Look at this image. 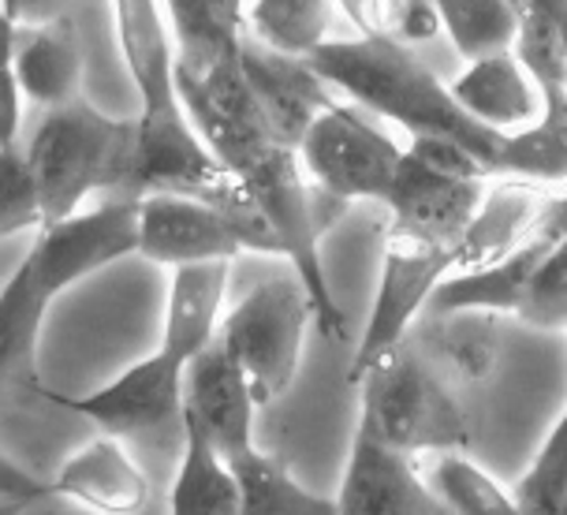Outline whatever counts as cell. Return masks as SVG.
<instances>
[{
	"label": "cell",
	"mask_w": 567,
	"mask_h": 515,
	"mask_svg": "<svg viewBox=\"0 0 567 515\" xmlns=\"http://www.w3.org/2000/svg\"><path fill=\"white\" fill-rule=\"evenodd\" d=\"M116 34L131 83L138 90V198L217 195L231 184V172L213 157L179 97L176 45L165 8L146 0H120Z\"/></svg>",
	"instance_id": "6da1fadb"
},
{
	"label": "cell",
	"mask_w": 567,
	"mask_h": 515,
	"mask_svg": "<svg viewBox=\"0 0 567 515\" xmlns=\"http://www.w3.org/2000/svg\"><path fill=\"white\" fill-rule=\"evenodd\" d=\"M138 217L142 198L127 195L38 231V244L0 291V373L8 385L42 392L34 348L49 302L94 269L138 255Z\"/></svg>",
	"instance_id": "7a4b0ae2"
},
{
	"label": "cell",
	"mask_w": 567,
	"mask_h": 515,
	"mask_svg": "<svg viewBox=\"0 0 567 515\" xmlns=\"http://www.w3.org/2000/svg\"><path fill=\"white\" fill-rule=\"evenodd\" d=\"M310 68L332 90H343L351 97V105L408 127L411 138L441 135L460 143L493 176V165L504 154L508 135L463 113L455 105L449 83H441L414 56V49L384 42V38H337V42L321 45L310 56Z\"/></svg>",
	"instance_id": "3957f363"
},
{
	"label": "cell",
	"mask_w": 567,
	"mask_h": 515,
	"mask_svg": "<svg viewBox=\"0 0 567 515\" xmlns=\"http://www.w3.org/2000/svg\"><path fill=\"white\" fill-rule=\"evenodd\" d=\"M23 150L42 187L45 228L75 217L97 190L138 198V124L105 116L83 97L49 109Z\"/></svg>",
	"instance_id": "277c9868"
},
{
	"label": "cell",
	"mask_w": 567,
	"mask_h": 515,
	"mask_svg": "<svg viewBox=\"0 0 567 515\" xmlns=\"http://www.w3.org/2000/svg\"><path fill=\"white\" fill-rule=\"evenodd\" d=\"M359 426L403 456L414 452L452 456L471 449V426L460 400L411 340L373 362L359 381Z\"/></svg>",
	"instance_id": "5b68a950"
},
{
	"label": "cell",
	"mask_w": 567,
	"mask_h": 515,
	"mask_svg": "<svg viewBox=\"0 0 567 515\" xmlns=\"http://www.w3.org/2000/svg\"><path fill=\"white\" fill-rule=\"evenodd\" d=\"M310 321H318V310L296 269L258 280L220 321L217 337L247 373L258 403L280 400L291 389Z\"/></svg>",
	"instance_id": "8992f818"
},
{
	"label": "cell",
	"mask_w": 567,
	"mask_h": 515,
	"mask_svg": "<svg viewBox=\"0 0 567 515\" xmlns=\"http://www.w3.org/2000/svg\"><path fill=\"white\" fill-rule=\"evenodd\" d=\"M455 250L444 244H433L425 236L389 225L381 247V277L378 296H373L370 321L362 329L359 351L351 359L348 381L359 389L373 362H381L389 351L403 348L411 340L414 326L422 321L425 307H430L433 291L452 277Z\"/></svg>",
	"instance_id": "52a82bcc"
},
{
	"label": "cell",
	"mask_w": 567,
	"mask_h": 515,
	"mask_svg": "<svg viewBox=\"0 0 567 515\" xmlns=\"http://www.w3.org/2000/svg\"><path fill=\"white\" fill-rule=\"evenodd\" d=\"M299 157L307 176L321 190H329L332 198L340 202L373 198L381 206L403 165V150L359 105L329 109L307 131Z\"/></svg>",
	"instance_id": "ba28073f"
},
{
	"label": "cell",
	"mask_w": 567,
	"mask_h": 515,
	"mask_svg": "<svg viewBox=\"0 0 567 515\" xmlns=\"http://www.w3.org/2000/svg\"><path fill=\"white\" fill-rule=\"evenodd\" d=\"M184 381L187 362L157 351L90 396H64L53 389H42V396L90 419L105 430V437H127V433L157 430L168 419H184Z\"/></svg>",
	"instance_id": "9c48e42d"
},
{
	"label": "cell",
	"mask_w": 567,
	"mask_h": 515,
	"mask_svg": "<svg viewBox=\"0 0 567 515\" xmlns=\"http://www.w3.org/2000/svg\"><path fill=\"white\" fill-rule=\"evenodd\" d=\"M0 16H4V68H12L30 105L49 113V109L79 101L83 38H79L75 16L68 8H60L42 23H19L8 8Z\"/></svg>",
	"instance_id": "30bf717a"
},
{
	"label": "cell",
	"mask_w": 567,
	"mask_h": 515,
	"mask_svg": "<svg viewBox=\"0 0 567 515\" xmlns=\"http://www.w3.org/2000/svg\"><path fill=\"white\" fill-rule=\"evenodd\" d=\"M239 64H243V75H247L250 90H255L261 113L269 120L272 135L291 150H299L307 131L318 124L329 109L340 105L332 86L310 68V60L272 53V49L261 45L250 30H247V38H243Z\"/></svg>",
	"instance_id": "8fae6325"
},
{
	"label": "cell",
	"mask_w": 567,
	"mask_h": 515,
	"mask_svg": "<svg viewBox=\"0 0 567 515\" xmlns=\"http://www.w3.org/2000/svg\"><path fill=\"white\" fill-rule=\"evenodd\" d=\"M243 250L231 220L195 195H146L138 217V255L157 266L231 261Z\"/></svg>",
	"instance_id": "7c38bea8"
},
{
	"label": "cell",
	"mask_w": 567,
	"mask_h": 515,
	"mask_svg": "<svg viewBox=\"0 0 567 515\" xmlns=\"http://www.w3.org/2000/svg\"><path fill=\"white\" fill-rule=\"evenodd\" d=\"M337 508L340 515H452L411 467V456L362 426H354Z\"/></svg>",
	"instance_id": "4fadbf2b"
},
{
	"label": "cell",
	"mask_w": 567,
	"mask_h": 515,
	"mask_svg": "<svg viewBox=\"0 0 567 515\" xmlns=\"http://www.w3.org/2000/svg\"><path fill=\"white\" fill-rule=\"evenodd\" d=\"M255 389L236 359L228 356L225 340H213L187 367L184 381V419L213 441L225 460H236L255 449L250 422H255Z\"/></svg>",
	"instance_id": "5bb4252c"
},
{
	"label": "cell",
	"mask_w": 567,
	"mask_h": 515,
	"mask_svg": "<svg viewBox=\"0 0 567 515\" xmlns=\"http://www.w3.org/2000/svg\"><path fill=\"white\" fill-rule=\"evenodd\" d=\"M556 239L549 231H534L523 247H515L508 258L496 261L478 272H455L433 291L430 307L422 318H444V315H523L530 285L538 277L542 261L549 258Z\"/></svg>",
	"instance_id": "9a60e30c"
},
{
	"label": "cell",
	"mask_w": 567,
	"mask_h": 515,
	"mask_svg": "<svg viewBox=\"0 0 567 515\" xmlns=\"http://www.w3.org/2000/svg\"><path fill=\"white\" fill-rule=\"evenodd\" d=\"M53 497L83 504L94 515H138L150 504V482L116 437H97L79 449L53 478Z\"/></svg>",
	"instance_id": "2e32d148"
},
{
	"label": "cell",
	"mask_w": 567,
	"mask_h": 515,
	"mask_svg": "<svg viewBox=\"0 0 567 515\" xmlns=\"http://www.w3.org/2000/svg\"><path fill=\"white\" fill-rule=\"evenodd\" d=\"M549 202L542 198L538 184H526V179H496L485 190V202L474 217L471 231L463 236L460 250L452 261L455 272H478L489 269L496 261H504L515 247H523L526 239L538 231Z\"/></svg>",
	"instance_id": "e0dca14e"
},
{
	"label": "cell",
	"mask_w": 567,
	"mask_h": 515,
	"mask_svg": "<svg viewBox=\"0 0 567 515\" xmlns=\"http://www.w3.org/2000/svg\"><path fill=\"white\" fill-rule=\"evenodd\" d=\"M231 261H198V266L172 269L165 337L161 348L179 362H195L220 332V307H225Z\"/></svg>",
	"instance_id": "ac0fdd59"
},
{
	"label": "cell",
	"mask_w": 567,
	"mask_h": 515,
	"mask_svg": "<svg viewBox=\"0 0 567 515\" xmlns=\"http://www.w3.org/2000/svg\"><path fill=\"white\" fill-rule=\"evenodd\" d=\"M449 90L463 113L501 135H512L515 127H530V120L538 124L542 116V97L515 53L478 60L455 83H449Z\"/></svg>",
	"instance_id": "d6986e66"
},
{
	"label": "cell",
	"mask_w": 567,
	"mask_h": 515,
	"mask_svg": "<svg viewBox=\"0 0 567 515\" xmlns=\"http://www.w3.org/2000/svg\"><path fill=\"white\" fill-rule=\"evenodd\" d=\"M172 42H176V72L206 79L220 64L239 56L247 38V4H217V0H176L165 4Z\"/></svg>",
	"instance_id": "ffe728a7"
},
{
	"label": "cell",
	"mask_w": 567,
	"mask_h": 515,
	"mask_svg": "<svg viewBox=\"0 0 567 515\" xmlns=\"http://www.w3.org/2000/svg\"><path fill=\"white\" fill-rule=\"evenodd\" d=\"M179 426H184V463L172 482L168 515H239L243 493L231 463L190 419H179Z\"/></svg>",
	"instance_id": "44dd1931"
},
{
	"label": "cell",
	"mask_w": 567,
	"mask_h": 515,
	"mask_svg": "<svg viewBox=\"0 0 567 515\" xmlns=\"http://www.w3.org/2000/svg\"><path fill=\"white\" fill-rule=\"evenodd\" d=\"M512 53L530 75V83L538 86L542 120H556V124L567 120V42L553 0L523 4L519 38H515Z\"/></svg>",
	"instance_id": "7402d4cb"
},
{
	"label": "cell",
	"mask_w": 567,
	"mask_h": 515,
	"mask_svg": "<svg viewBox=\"0 0 567 515\" xmlns=\"http://www.w3.org/2000/svg\"><path fill=\"white\" fill-rule=\"evenodd\" d=\"M340 4L321 0H258L247 4V27L272 53L310 60L321 45L337 42L332 27L340 19Z\"/></svg>",
	"instance_id": "603a6c76"
},
{
	"label": "cell",
	"mask_w": 567,
	"mask_h": 515,
	"mask_svg": "<svg viewBox=\"0 0 567 515\" xmlns=\"http://www.w3.org/2000/svg\"><path fill=\"white\" fill-rule=\"evenodd\" d=\"M228 463L243 493L239 515H340L337 501L302 490L291 478V471L284 467V460L272 452L250 449Z\"/></svg>",
	"instance_id": "cb8c5ba5"
},
{
	"label": "cell",
	"mask_w": 567,
	"mask_h": 515,
	"mask_svg": "<svg viewBox=\"0 0 567 515\" xmlns=\"http://www.w3.org/2000/svg\"><path fill=\"white\" fill-rule=\"evenodd\" d=\"M411 337H419L422 351H430V359H437L460 381H485L496 362L493 315L422 318Z\"/></svg>",
	"instance_id": "d4e9b609"
},
{
	"label": "cell",
	"mask_w": 567,
	"mask_h": 515,
	"mask_svg": "<svg viewBox=\"0 0 567 515\" xmlns=\"http://www.w3.org/2000/svg\"><path fill=\"white\" fill-rule=\"evenodd\" d=\"M523 4H504V0H441V23L460 56L471 64L501 53H512L519 38Z\"/></svg>",
	"instance_id": "484cf974"
},
{
	"label": "cell",
	"mask_w": 567,
	"mask_h": 515,
	"mask_svg": "<svg viewBox=\"0 0 567 515\" xmlns=\"http://www.w3.org/2000/svg\"><path fill=\"white\" fill-rule=\"evenodd\" d=\"M430 490L452 515H523L515 493H508L489 471L471 463L463 452L437 456L430 474Z\"/></svg>",
	"instance_id": "4316f807"
},
{
	"label": "cell",
	"mask_w": 567,
	"mask_h": 515,
	"mask_svg": "<svg viewBox=\"0 0 567 515\" xmlns=\"http://www.w3.org/2000/svg\"><path fill=\"white\" fill-rule=\"evenodd\" d=\"M493 176L526 179V184H564L567 179V120H538L512 131L504 154L496 157Z\"/></svg>",
	"instance_id": "83f0119b"
},
{
	"label": "cell",
	"mask_w": 567,
	"mask_h": 515,
	"mask_svg": "<svg viewBox=\"0 0 567 515\" xmlns=\"http://www.w3.org/2000/svg\"><path fill=\"white\" fill-rule=\"evenodd\" d=\"M343 19H351L354 38H384L403 49L430 45L433 38L444 34L441 4L430 0H381V4H340Z\"/></svg>",
	"instance_id": "f1b7e54d"
},
{
	"label": "cell",
	"mask_w": 567,
	"mask_h": 515,
	"mask_svg": "<svg viewBox=\"0 0 567 515\" xmlns=\"http://www.w3.org/2000/svg\"><path fill=\"white\" fill-rule=\"evenodd\" d=\"M523 515H564L567 512V411L542 444L538 460L512 490Z\"/></svg>",
	"instance_id": "f546056e"
},
{
	"label": "cell",
	"mask_w": 567,
	"mask_h": 515,
	"mask_svg": "<svg viewBox=\"0 0 567 515\" xmlns=\"http://www.w3.org/2000/svg\"><path fill=\"white\" fill-rule=\"evenodd\" d=\"M4 206H0V236L12 239L19 231H42L45 209H42V187L27 161L23 146H4Z\"/></svg>",
	"instance_id": "4dcf8cb0"
},
{
	"label": "cell",
	"mask_w": 567,
	"mask_h": 515,
	"mask_svg": "<svg viewBox=\"0 0 567 515\" xmlns=\"http://www.w3.org/2000/svg\"><path fill=\"white\" fill-rule=\"evenodd\" d=\"M519 321L534 329H567V239H556L530 285Z\"/></svg>",
	"instance_id": "1f68e13d"
},
{
	"label": "cell",
	"mask_w": 567,
	"mask_h": 515,
	"mask_svg": "<svg viewBox=\"0 0 567 515\" xmlns=\"http://www.w3.org/2000/svg\"><path fill=\"white\" fill-rule=\"evenodd\" d=\"M42 497H53V486H49V482L30 478V474L19 471L12 460L0 463V504H4L0 515H23Z\"/></svg>",
	"instance_id": "d6a6232c"
},
{
	"label": "cell",
	"mask_w": 567,
	"mask_h": 515,
	"mask_svg": "<svg viewBox=\"0 0 567 515\" xmlns=\"http://www.w3.org/2000/svg\"><path fill=\"white\" fill-rule=\"evenodd\" d=\"M538 228L549 231L553 239H567V195L549 202V209H545V217H542Z\"/></svg>",
	"instance_id": "836d02e7"
},
{
	"label": "cell",
	"mask_w": 567,
	"mask_h": 515,
	"mask_svg": "<svg viewBox=\"0 0 567 515\" xmlns=\"http://www.w3.org/2000/svg\"><path fill=\"white\" fill-rule=\"evenodd\" d=\"M556 16H560V27H564V42H567V4H556Z\"/></svg>",
	"instance_id": "e575fe53"
}]
</instances>
